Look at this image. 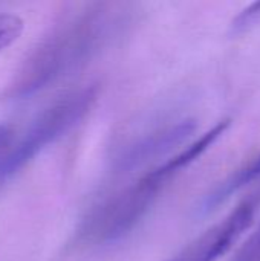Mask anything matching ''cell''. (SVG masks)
Instances as JSON below:
<instances>
[{"mask_svg":"<svg viewBox=\"0 0 260 261\" xmlns=\"http://www.w3.org/2000/svg\"><path fill=\"white\" fill-rule=\"evenodd\" d=\"M135 9L127 3H93L75 14L31 55L14 86L17 95L34 93L92 60L132 26Z\"/></svg>","mask_w":260,"mask_h":261,"instance_id":"obj_1","label":"cell"},{"mask_svg":"<svg viewBox=\"0 0 260 261\" xmlns=\"http://www.w3.org/2000/svg\"><path fill=\"white\" fill-rule=\"evenodd\" d=\"M228 125V119L218 122L182 150L144 171L135 182L103 199L83 220L78 231L80 240L87 245L106 246L127 237L144 220L169 182L199 159L225 133Z\"/></svg>","mask_w":260,"mask_h":261,"instance_id":"obj_2","label":"cell"},{"mask_svg":"<svg viewBox=\"0 0 260 261\" xmlns=\"http://www.w3.org/2000/svg\"><path fill=\"white\" fill-rule=\"evenodd\" d=\"M97 96L98 89L95 86H84L67 92L37 115L0 154V185L12 179L48 145L80 124L97 102Z\"/></svg>","mask_w":260,"mask_h":261,"instance_id":"obj_3","label":"cell"},{"mask_svg":"<svg viewBox=\"0 0 260 261\" xmlns=\"http://www.w3.org/2000/svg\"><path fill=\"white\" fill-rule=\"evenodd\" d=\"M195 130L196 122L185 118L167 121L135 135L115 150L112 156V168L120 174L133 173L144 167L152 168L192 142Z\"/></svg>","mask_w":260,"mask_h":261,"instance_id":"obj_4","label":"cell"},{"mask_svg":"<svg viewBox=\"0 0 260 261\" xmlns=\"http://www.w3.org/2000/svg\"><path fill=\"white\" fill-rule=\"evenodd\" d=\"M257 202L247 199L167 261H218L250 229Z\"/></svg>","mask_w":260,"mask_h":261,"instance_id":"obj_5","label":"cell"},{"mask_svg":"<svg viewBox=\"0 0 260 261\" xmlns=\"http://www.w3.org/2000/svg\"><path fill=\"white\" fill-rule=\"evenodd\" d=\"M257 179H260V153L256 154L253 159H250L244 167L236 170L224 182H221L208 196H205L201 205V211L207 214L216 210L221 203L227 202L233 194L244 190L247 185L253 184Z\"/></svg>","mask_w":260,"mask_h":261,"instance_id":"obj_6","label":"cell"},{"mask_svg":"<svg viewBox=\"0 0 260 261\" xmlns=\"http://www.w3.org/2000/svg\"><path fill=\"white\" fill-rule=\"evenodd\" d=\"M23 29L25 23L18 15L0 12V52L17 41Z\"/></svg>","mask_w":260,"mask_h":261,"instance_id":"obj_7","label":"cell"},{"mask_svg":"<svg viewBox=\"0 0 260 261\" xmlns=\"http://www.w3.org/2000/svg\"><path fill=\"white\" fill-rule=\"evenodd\" d=\"M260 26V2L251 3L247 8H244L231 21L230 29L234 35L247 34L253 29Z\"/></svg>","mask_w":260,"mask_h":261,"instance_id":"obj_8","label":"cell"},{"mask_svg":"<svg viewBox=\"0 0 260 261\" xmlns=\"http://www.w3.org/2000/svg\"><path fill=\"white\" fill-rule=\"evenodd\" d=\"M233 261H260V225L238 251Z\"/></svg>","mask_w":260,"mask_h":261,"instance_id":"obj_9","label":"cell"}]
</instances>
